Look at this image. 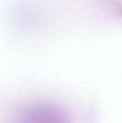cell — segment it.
Wrapping results in <instances>:
<instances>
[{
	"label": "cell",
	"mask_w": 122,
	"mask_h": 123,
	"mask_svg": "<svg viewBox=\"0 0 122 123\" xmlns=\"http://www.w3.org/2000/svg\"><path fill=\"white\" fill-rule=\"evenodd\" d=\"M16 121L28 123H58L70 121L68 111L55 102L35 100L22 106L16 112Z\"/></svg>",
	"instance_id": "6da1fadb"
}]
</instances>
